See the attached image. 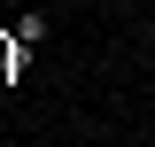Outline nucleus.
<instances>
[{
  "instance_id": "nucleus-2",
  "label": "nucleus",
  "mask_w": 155,
  "mask_h": 147,
  "mask_svg": "<svg viewBox=\"0 0 155 147\" xmlns=\"http://www.w3.org/2000/svg\"><path fill=\"white\" fill-rule=\"evenodd\" d=\"M47 31H54L47 16H16V39H23V47H47Z\"/></svg>"
},
{
  "instance_id": "nucleus-1",
  "label": "nucleus",
  "mask_w": 155,
  "mask_h": 147,
  "mask_svg": "<svg viewBox=\"0 0 155 147\" xmlns=\"http://www.w3.org/2000/svg\"><path fill=\"white\" fill-rule=\"evenodd\" d=\"M23 70H31V47L8 31V39H0V85H8V77H23Z\"/></svg>"
}]
</instances>
